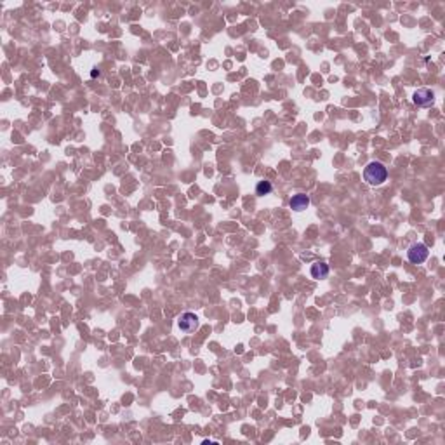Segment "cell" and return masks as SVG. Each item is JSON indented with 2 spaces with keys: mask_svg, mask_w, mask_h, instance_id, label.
Listing matches in <instances>:
<instances>
[{
  "mask_svg": "<svg viewBox=\"0 0 445 445\" xmlns=\"http://www.w3.org/2000/svg\"><path fill=\"white\" fill-rule=\"evenodd\" d=\"M430 256V249L426 244H412L411 247H409L407 251V259L412 262V265H421V262H424L426 259H428Z\"/></svg>",
  "mask_w": 445,
  "mask_h": 445,
  "instance_id": "cell-2",
  "label": "cell"
},
{
  "mask_svg": "<svg viewBox=\"0 0 445 445\" xmlns=\"http://www.w3.org/2000/svg\"><path fill=\"white\" fill-rule=\"evenodd\" d=\"M273 191V186H271L270 181H259L256 186V195L259 197H265V195H270Z\"/></svg>",
  "mask_w": 445,
  "mask_h": 445,
  "instance_id": "cell-7",
  "label": "cell"
},
{
  "mask_svg": "<svg viewBox=\"0 0 445 445\" xmlns=\"http://www.w3.org/2000/svg\"><path fill=\"white\" fill-rule=\"evenodd\" d=\"M289 206H291L292 211L301 212V211H305V209H308V206H310V197H308V195H305V193H297V195H294V197L291 198Z\"/></svg>",
  "mask_w": 445,
  "mask_h": 445,
  "instance_id": "cell-5",
  "label": "cell"
},
{
  "mask_svg": "<svg viewBox=\"0 0 445 445\" xmlns=\"http://www.w3.org/2000/svg\"><path fill=\"white\" fill-rule=\"evenodd\" d=\"M412 101L419 108H430L435 105V92L431 89H417L412 96Z\"/></svg>",
  "mask_w": 445,
  "mask_h": 445,
  "instance_id": "cell-4",
  "label": "cell"
},
{
  "mask_svg": "<svg viewBox=\"0 0 445 445\" xmlns=\"http://www.w3.org/2000/svg\"><path fill=\"white\" fill-rule=\"evenodd\" d=\"M327 275H329V265H327V262L320 261V262H315V265L311 266V277H313V278L320 280V278H326Z\"/></svg>",
  "mask_w": 445,
  "mask_h": 445,
  "instance_id": "cell-6",
  "label": "cell"
},
{
  "mask_svg": "<svg viewBox=\"0 0 445 445\" xmlns=\"http://www.w3.org/2000/svg\"><path fill=\"white\" fill-rule=\"evenodd\" d=\"M97 75H99V70H92L91 77H97Z\"/></svg>",
  "mask_w": 445,
  "mask_h": 445,
  "instance_id": "cell-8",
  "label": "cell"
},
{
  "mask_svg": "<svg viewBox=\"0 0 445 445\" xmlns=\"http://www.w3.org/2000/svg\"><path fill=\"white\" fill-rule=\"evenodd\" d=\"M363 179L371 186H379L388 179V169L385 167V164L374 160V162L367 164V167L363 169Z\"/></svg>",
  "mask_w": 445,
  "mask_h": 445,
  "instance_id": "cell-1",
  "label": "cell"
},
{
  "mask_svg": "<svg viewBox=\"0 0 445 445\" xmlns=\"http://www.w3.org/2000/svg\"><path fill=\"white\" fill-rule=\"evenodd\" d=\"M177 327H179V331L185 332V334H193V332L200 327L198 317H197L195 313H190V311H186V313L181 315L179 320H177Z\"/></svg>",
  "mask_w": 445,
  "mask_h": 445,
  "instance_id": "cell-3",
  "label": "cell"
}]
</instances>
